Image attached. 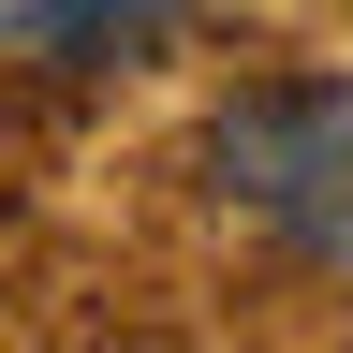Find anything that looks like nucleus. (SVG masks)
Segmentation results:
<instances>
[{"mask_svg": "<svg viewBox=\"0 0 353 353\" xmlns=\"http://www.w3.org/2000/svg\"><path fill=\"white\" fill-rule=\"evenodd\" d=\"M176 44V0H0V59L30 74H132Z\"/></svg>", "mask_w": 353, "mask_h": 353, "instance_id": "nucleus-1", "label": "nucleus"}]
</instances>
